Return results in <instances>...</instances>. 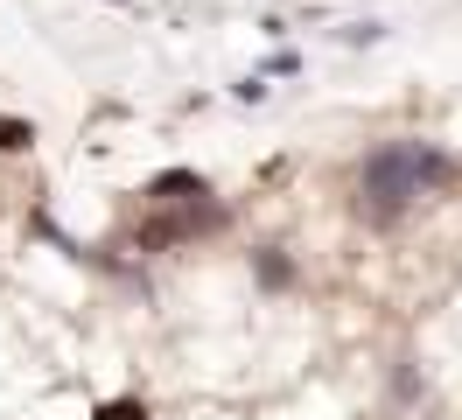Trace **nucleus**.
<instances>
[{
	"label": "nucleus",
	"instance_id": "f257e3e1",
	"mask_svg": "<svg viewBox=\"0 0 462 420\" xmlns=\"http://www.w3.org/2000/svg\"><path fill=\"white\" fill-rule=\"evenodd\" d=\"M456 182V154H441L434 140H385L357 168V203L372 210V224H393L413 196H434Z\"/></svg>",
	"mask_w": 462,
	"mask_h": 420
},
{
	"label": "nucleus",
	"instance_id": "f03ea898",
	"mask_svg": "<svg viewBox=\"0 0 462 420\" xmlns=\"http://www.w3.org/2000/svg\"><path fill=\"white\" fill-rule=\"evenodd\" d=\"M147 196H154V203H203L210 182H203L197 168H162V175L147 182Z\"/></svg>",
	"mask_w": 462,
	"mask_h": 420
},
{
	"label": "nucleus",
	"instance_id": "7ed1b4c3",
	"mask_svg": "<svg viewBox=\"0 0 462 420\" xmlns=\"http://www.w3.org/2000/svg\"><path fill=\"white\" fill-rule=\"evenodd\" d=\"M253 280H260L266 294H281V287H294V259L281 246H260L253 252Z\"/></svg>",
	"mask_w": 462,
	"mask_h": 420
},
{
	"label": "nucleus",
	"instance_id": "20e7f679",
	"mask_svg": "<svg viewBox=\"0 0 462 420\" xmlns=\"http://www.w3.org/2000/svg\"><path fill=\"white\" fill-rule=\"evenodd\" d=\"M29 147H35V126L14 119V112H0V154H29Z\"/></svg>",
	"mask_w": 462,
	"mask_h": 420
},
{
	"label": "nucleus",
	"instance_id": "39448f33",
	"mask_svg": "<svg viewBox=\"0 0 462 420\" xmlns=\"http://www.w3.org/2000/svg\"><path fill=\"white\" fill-rule=\"evenodd\" d=\"M91 420H147V406H141V399H106Z\"/></svg>",
	"mask_w": 462,
	"mask_h": 420
},
{
	"label": "nucleus",
	"instance_id": "423d86ee",
	"mask_svg": "<svg viewBox=\"0 0 462 420\" xmlns=\"http://www.w3.org/2000/svg\"><path fill=\"white\" fill-rule=\"evenodd\" d=\"M113 7H126V0H113Z\"/></svg>",
	"mask_w": 462,
	"mask_h": 420
}]
</instances>
